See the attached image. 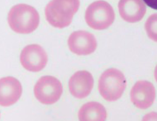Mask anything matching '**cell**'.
Returning <instances> with one entry per match:
<instances>
[{
	"label": "cell",
	"mask_w": 157,
	"mask_h": 121,
	"mask_svg": "<svg viewBox=\"0 0 157 121\" xmlns=\"http://www.w3.org/2000/svg\"><path fill=\"white\" fill-rule=\"evenodd\" d=\"M79 5V0H52L45 7L47 21L56 28L66 27L71 24Z\"/></svg>",
	"instance_id": "cell-1"
},
{
	"label": "cell",
	"mask_w": 157,
	"mask_h": 121,
	"mask_svg": "<svg viewBox=\"0 0 157 121\" xmlns=\"http://www.w3.org/2000/svg\"><path fill=\"white\" fill-rule=\"evenodd\" d=\"M8 20L13 31L18 33L28 34L36 29L40 22V17L33 7L19 4L11 9Z\"/></svg>",
	"instance_id": "cell-2"
},
{
	"label": "cell",
	"mask_w": 157,
	"mask_h": 121,
	"mask_svg": "<svg viewBox=\"0 0 157 121\" xmlns=\"http://www.w3.org/2000/svg\"><path fill=\"white\" fill-rule=\"evenodd\" d=\"M126 87V80L122 72L116 69H109L100 76L98 90L101 96L108 101L120 99Z\"/></svg>",
	"instance_id": "cell-3"
},
{
	"label": "cell",
	"mask_w": 157,
	"mask_h": 121,
	"mask_svg": "<svg viewBox=\"0 0 157 121\" xmlns=\"http://www.w3.org/2000/svg\"><path fill=\"white\" fill-rule=\"evenodd\" d=\"M114 11L105 1H97L87 8L85 19L88 25L95 30H101L108 28L114 22Z\"/></svg>",
	"instance_id": "cell-4"
},
{
	"label": "cell",
	"mask_w": 157,
	"mask_h": 121,
	"mask_svg": "<svg viewBox=\"0 0 157 121\" xmlns=\"http://www.w3.org/2000/svg\"><path fill=\"white\" fill-rule=\"evenodd\" d=\"M63 93V86L59 80L53 76H44L39 78L34 87L36 100L44 104L56 103Z\"/></svg>",
	"instance_id": "cell-5"
},
{
	"label": "cell",
	"mask_w": 157,
	"mask_h": 121,
	"mask_svg": "<svg viewBox=\"0 0 157 121\" xmlns=\"http://www.w3.org/2000/svg\"><path fill=\"white\" fill-rule=\"evenodd\" d=\"M22 66L27 70L39 72L47 65L48 56L44 49L38 45H30L25 47L20 56Z\"/></svg>",
	"instance_id": "cell-6"
},
{
	"label": "cell",
	"mask_w": 157,
	"mask_h": 121,
	"mask_svg": "<svg viewBox=\"0 0 157 121\" xmlns=\"http://www.w3.org/2000/svg\"><path fill=\"white\" fill-rule=\"evenodd\" d=\"M69 50L78 56H86L94 53L97 47L94 35L87 31L78 30L72 33L68 39Z\"/></svg>",
	"instance_id": "cell-7"
},
{
	"label": "cell",
	"mask_w": 157,
	"mask_h": 121,
	"mask_svg": "<svg viewBox=\"0 0 157 121\" xmlns=\"http://www.w3.org/2000/svg\"><path fill=\"white\" fill-rule=\"evenodd\" d=\"M155 89L153 84L145 80L138 81L131 91V100L138 108L145 109L150 107L155 99Z\"/></svg>",
	"instance_id": "cell-8"
},
{
	"label": "cell",
	"mask_w": 157,
	"mask_h": 121,
	"mask_svg": "<svg viewBox=\"0 0 157 121\" xmlns=\"http://www.w3.org/2000/svg\"><path fill=\"white\" fill-rule=\"evenodd\" d=\"M94 78L86 70H81L73 74L69 79V89L72 96L78 99L87 97L94 87Z\"/></svg>",
	"instance_id": "cell-9"
},
{
	"label": "cell",
	"mask_w": 157,
	"mask_h": 121,
	"mask_svg": "<svg viewBox=\"0 0 157 121\" xmlns=\"http://www.w3.org/2000/svg\"><path fill=\"white\" fill-rule=\"evenodd\" d=\"M22 89L19 80L13 77L2 78L0 81V104L10 106L16 103L22 95Z\"/></svg>",
	"instance_id": "cell-10"
},
{
	"label": "cell",
	"mask_w": 157,
	"mask_h": 121,
	"mask_svg": "<svg viewBox=\"0 0 157 121\" xmlns=\"http://www.w3.org/2000/svg\"><path fill=\"white\" fill-rule=\"evenodd\" d=\"M118 8L121 18L129 23L140 21L146 13L143 0H120Z\"/></svg>",
	"instance_id": "cell-11"
},
{
	"label": "cell",
	"mask_w": 157,
	"mask_h": 121,
	"mask_svg": "<svg viewBox=\"0 0 157 121\" xmlns=\"http://www.w3.org/2000/svg\"><path fill=\"white\" fill-rule=\"evenodd\" d=\"M107 114L105 107L97 102H89L84 104L78 113V119L81 121L105 120Z\"/></svg>",
	"instance_id": "cell-12"
},
{
	"label": "cell",
	"mask_w": 157,
	"mask_h": 121,
	"mask_svg": "<svg viewBox=\"0 0 157 121\" xmlns=\"http://www.w3.org/2000/svg\"><path fill=\"white\" fill-rule=\"evenodd\" d=\"M145 28L148 37L157 42V14L151 15L147 20Z\"/></svg>",
	"instance_id": "cell-13"
},
{
	"label": "cell",
	"mask_w": 157,
	"mask_h": 121,
	"mask_svg": "<svg viewBox=\"0 0 157 121\" xmlns=\"http://www.w3.org/2000/svg\"><path fill=\"white\" fill-rule=\"evenodd\" d=\"M144 2L150 8L157 10V0H144Z\"/></svg>",
	"instance_id": "cell-14"
},
{
	"label": "cell",
	"mask_w": 157,
	"mask_h": 121,
	"mask_svg": "<svg viewBox=\"0 0 157 121\" xmlns=\"http://www.w3.org/2000/svg\"><path fill=\"white\" fill-rule=\"evenodd\" d=\"M155 78L156 80V81L157 82V65L155 67Z\"/></svg>",
	"instance_id": "cell-15"
}]
</instances>
